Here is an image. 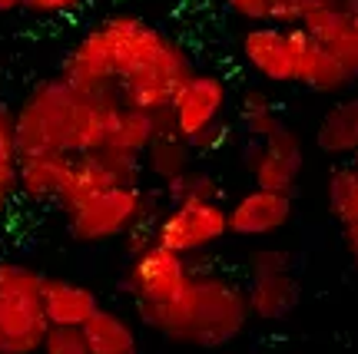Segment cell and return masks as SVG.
I'll use <instances>...</instances> for the list:
<instances>
[{"label": "cell", "mask_w": 358, "mask_h": 354, "mask_svg": "<svg viewBox=\"0 0 358 354\" xmlns=\"http://www.w3.org/2000/svg\"><path fill=\"white\" fill-rule=\"evenodd\" d=\"M192 57L140 13H110L66 50L60 76L83 93L116 96L129 110L166 113Z\"/></svg>", "instance_id": "6da1fadb"}, {"label": "cell", "mask_w": 358, "mask_h": 354, "mask_svg": "<svg viewBox=\"0 0 358 354\" xmlns=\"http://www.w3.org/2000/svg\"><path fill=\"white\" fill-rule=\"evenodd\" d=\"M239 123H243V129L249 133V140H262V136H268L275 126H282L285 119L279 116V110H275V103H272L268 93H262V89H245L243 103H239Z\"/></svg>", "instance_id": "7402d4cb"}, {"label": "cell", "mask_w": 358, "mask_h": 354, "mask_svg": "<svg viewBox=\"0 0 358 354\" xmlns=\"http://www.w3.org/2000/svg\"><path fill=\"white\" fill-rule=\"evenodd\" d=\"M143 169L156 179V182H173L179 179L182 172H189L192 169V146L182 136H176L173 129H163L153 142H150V149L143 152Z\"/></svg>", "instance_id": "ffe728a7"}, {"label": "cell", "mask_w": 358, "mask_h": 354, "mask_svg": "<svg viewBox=\"0 0 358 354\" xmlns=\"http://www.w3.org/2000/svg\"><path fill=\"white\" fill-rule=\"evenodd\" d=\"M249 315L256 321H285L299 308V281L289 265V252L275 245H259L249 255V281H245Z\"/></svg>", "instance_id": "ba28073f"}, {"label": "cell", "mask_w": 358, "mask_h": 354, "mask_svg": "<svg viewBox=\"0 0 358 354\" xmlns=\"http://www.w3.org/2000/svg\"><path fill=\"white\" fill-rule=\"evenodd\" d=\"M136 315L166 341L206 351L232 344L252 321L243 285L213 272H196L176 302L159 308H136Z\"/></svg>", "instance_id": "3957f363"}, {"label": "cell", "mask_w": 358, "mask_h": 354, "mask_svg": "<svg viewBox=\"0 0 358 354\" xmlns=\"http://www.w3.org/2000/svg\"><path fill=\"white\" fill-rule=\"evenodd\" d=\"M40 354H90V348L80 328H57V325H50L47 334H43Z\"/></svg>", "instance_id": "cb8c5ba5"}, {"label": "cell", "mask_w": 358, "mask_h": 354, "mask_svg": "<svg viewBox=\"0 0 358 354\" xmlns=\"http://www.w3.org/2000/svg\"><path fill=\"white\" fill-rule=\"evenodd\" d=\"M302 163H306L302 136L289 123L275 126L262 140H252L243 152V165L249 172V179H252V186L272 189V192H289V196L299 186Z\"/></svg>", "instance_id": "8fae6325"}, {"label": "cell", "mask_w": 358, "mask_h": 354, "mask_svg": "<svg viewBox=\"0 0 358 354\" xmlns=\"http://www.w3.org/2000/svg\"><path fill=\"white\" fill-rule=\"evenodd\" d=\"M166 199L169 202H222V182L206 169H189L179 179L166 182Z\"/></svg>", "instance_id": "603a6c76"}, {"label": "cell", "mask_w": 358, "mask_h": 354, "mask_svg": "<svg viewBox=\"0 0 358 354\" xmlns=\"http://www.w3.org/2000/svg\"><path fill=\"white\" fill-rule=\"evenodd\" d=\"M315 146L332 159H358V96L332 103L315 126Z\"/></svg>", "instance_id": "e0dca14e"}, {"label": "cell", "mask_w": 358, "mask_h": 354, "mask_svg": "<svg viewBox=\"0 0 358 354\" xmlns=\"http://www.w3.org/2000/svg\"><path fill=\"white\" fill-rule=\"evenodd\" d=\"M13 196H17V172H3L0 169V215L10 209Z\"/></svg>", "instance_id": "f546056e"}, {"label": "cell", "mask_w": 358, "mask_h": 354, "mask_svg": "<svg viewBox=\"0 0 358 354\" xmlns=\"http://www.w3.org/2000/svg\"><path fill=\"white\" fill-rule=\"evenodd\" d=\"M236 17H243L249 24H262L268 20V0H222Z\"/></svg>", "instance_id": "83f0119b"}, {"label": "cell", "mask_w": 358, "mask_h": 354, "mask_svg": "<svg viewBox=\"0 0 358 354\" xmlns=\"http://www.w3.org/2000/svg\"><path fill=\"white\" fill-rule=\"evenodd\" d=\"M123 103L116 96H93L57 73L40 80L13 113L17 156L30 152H66L83 156L110 142Z\"/></svg>", "instance_id": "7a4b0ae2"}, {"label": "cell", "mask_w": 358, "mask_h": 354, "mask_svg": "<svg viewBox=\"0 0 358 354\" xmlns=\"http://www.w3.org/2000/svg\"><path fill=\"white\" fill-rule=\"evenodd\" d=\"M80 331L87 338L90 354H136L140 351L136 325L127 315L113 311V308H103L100 304Z\"/></svg>", "instance_id": "ac0fdd59"}, {"label": "cell", "mask_w": 358, "mask_h": 354, "mask_svg": "<svg viewBox=\"0 0 358 354\" xmlns=\"http://www.w3.org/2000/svg\"><path fill=\"white\" fill-rule=\"evenodd\" d=\"M129 262H127V291L136 308H159L176 302L192 281V265L186 255H176L153 242L150 228L127 235Z\"/></svg>", "instance_id": "8992f818"}, {"label": "cell", "mask_w": 358, "mask_h": 354, "mask_svg": "<svg viewBox=\"0 0 358 354\" xmlns=\"http://www.w3.org/2000/svg\"><path fill=\"white\" fill-rule=\"evenodd\" d=\"M229 209V235L239 239H272L292 222V196L272 189H245L236 196Z\"/></svg>", "instance_id": "4fadbf2b"}, {"label": "cell", "mask_w": 358, "mask_h": 354, "mask_svg": "<svg viewBox=\"0 0 358 354\" xmlns=\"http://www.w3.org/2000/svg\"><path fill=\"white\" fill-rule=\"evenodd\" d=\"M312 3L315 0H268V24H285V27L302 24V17H306Z\"/></svg>", "instance_id": "484cf974"}, {"label": "cell", "mask_w": 358, "mask_h": 354, "mask_svg": "<svg viewBox=\"0 0 358 354\" xmlns=\"http://www.w3.org/2000/svg\"><path fill=\"white\" fill-rule=\"evenodd\" d=\"M24 0H0V13H10V10H20Z\"/></svg>", "instance_id": "1f68e13d"}, {"label": "cell", "mask_w": 358, "mask_h": 354, "mask_svg": "<svg viewBox=\"0 0 358 354\" xmlns=\"http://www.w3.org/2000/svg\"><path fill=\"white\" fill-rule=\"evenodd\" d=\"M156 215H159V202L153 199V192H146L140 182H129L73 205L66 212V232L73 242L100 245V242L133 235L140 228H153Z\"/></svg>", "instance_id": "277c9868"}, {"label": "cell", "mask_w": 358, "mask_h": 354, "mask_svg": "<svg viewBox=\"0 0 358 354\" xmlns=\"http://www.w3.org/2000/svg\"><path fill=\"white\" fill-rule=\"evenodd\" d=\"M100 308L96 291L73 279H43V311L47 325L57 328H83L90 315Z\"/></svg>", "instance_id": "2e32d148"}, {"label": "cell", "mask_w": 358, "mask_h": 354, "mask_svg": "<svg viewBox=\"0 0 358 354\" xmlns=\"http://www.w3.org/2000/svg\"><path fill=\"white\" fill-rule=\"evenodd\" d=\"M355 165H358V159H355Z\"/></svg>", "instance_id": "d6a6232c"}, {"label": "cell", "mask_w": 358, "mask_h": 354, "mask_svg": "<svg viewBox=\"0 0 358 354\" xmlns=\"http://www.w3.org/2000/svg\"><path fill=\"white\" fill-rule=\"evenodd\" d=\"M43 279L37 268L0 262V354H40L47 334Z\"/></svg>", "instance_id": "5b68a950"}, {"label": "cell", "mask_w": 358, "mask_h": 354, "mask_svg": "<svg viewBox=\"0 0 358 354\" xmlns=\"http://www.w3.org/2000/svg\"><path fill=\"white\" fill-rule=\"evenodd\" d=\"M342 245H345L348 258H352V265L358 268V222H355V226H345V228H342Z\"/></svg>", "instance_id": "4dcf8cb0"}, {"label": "cell", "mask_w": 358, "mask_h": 354, "mask_svg": "<svg viewBox=\"0 0 358 354\" xmlns=\"http://www.w3.org/2000/svg\"><path fill=\"white\" fill-rule=\"evenodd\" d=\"M306 30V27H302ZM358 76L348 70L338 53L329 50L322 40H315L306 30L302 37V53H299V87L312 89V93H322V96H338L345 93Z\"/></svg>", "instance_id": "5bb4252c"}, {"label": "cell", "mask_w": 358, "mask_h": 354, "mask_svg": "<svg viewBox=\"0 0 358 354\" xmlns=\"http://www.w3.org/2000/svg\"><path fill=\"white\" fill-rule=\"evenodd\" d=\"M0 169L17 172V129H13V113L0 100Z\"/></svg>", "instance_id": "d4e9b609"}, {"label": "cell", "mask_w": 358, "mask_h": 354, "mask_svg": "<svg viewBox=\"0 0 358 354\" xmlns=\"http://www.w3.org/2000/svg\"><path fill=\"white\" fill-rule=\"evenodd\" d=\"M226 140H229V126H226V119H222L219 126L203 133L199 140H192V152H213V149H219V146H226Z\"/></svg>", "instance_id": "f1b7e54d"}, {"label": "cell", "mask_w": 358, "mask_h": 354, "mask_svg": "<svg viewBox=\"0 0 358 354\" xmlns=\"http://www.w3.org/2000/svg\"><path fill=\"white\" fill-rule=\"evenodd\" d=\"M143 176V159L127 156V152H113V149H96V152H83L70 159V172H66L64 192L57 205L70 212L73 205L87 202L100 192L113 189V186H129V182H140Z\"/></svg>", "instance_id": "7c38bea8"}, {"label": "cell", "mask_w": 358, "mask_h": 354, "mask_svg": "<svg viewBox=\"0 0 358 354\" xmlns=\"http://www.w3.org/2000/svg\"><path fill=\"white\" fill-rule=\"evenodd\" d=\"M163 129H173L166 113H146V110H129V106H123V113H120L113 133H110V142H106L103 149L127 152V156L143 159V152L150 149V142H153Z\"/></svg>", "instance_id": "d6986e66"}, {"label": "cell", "mask_w": 358, "mask_h": 354, "mask_svg": "<svg viewBox=\"0 0 358 354\" xmlns=\"http://www.w3.org/2000/svg\"><path fill=\"white\" fill-rule=\"evenodd\" d=\"M306 30L295 24H252L239 37V53L245 66L268 83H299V53Z\"/></svg>", "instance_id": "30bf717a"}, {"label": "cell", "mask_w": 358, "mask_h": 354, "mask_svg": "<svg viewBox=\"0 0 358 354\" xmlns=\"http://www.w3.org/2000/svg\"><path fill=\"white\" fill-rule=\"evenodd\" d=\"M87 0H24L27 13H37V17H64V13L80 10Z\"/></svg>", "instance_id": "4316f807"}, {"label": "cell", "mask_w": 358, "mask_h": 354, "mask_svg": "<svg viewBox=\"0 0 358 354\" xmlns=\"http://www.w3.org/2000/svg\"><path fill=\"white\" fill-rule=\"evenodd\" d=\"M325 205L338 226H355L358 222V165H335L325 182Z\"/></svg>", "instance_id": "44dd1931"}, {"label": "cell", "mask_w": 358, "mask_h": 354, "mask_svg": "<svg viewBox=\"0 0 358 354\" xmlns=\"http://www.w3.org/2000/svg\"><path fill=\"white\" fill-rule=\"evenodd\" d=\"M229 106V87L226 80L213 70H192L182 83L176 87L173 100L166 106L169 126L176 136L192 146V140H199L203 133L222 123Z\"/></svg>", "instance_id": "9c48e42d"}, {"label": "cell", "mask_w": 358, "mask_h": 354, "mask_svg": "<svg viewBox=\"0 0 358 354\" xmlns=\"http://www.w3.org/2000/svg\"><path fill=\"white\" fill-rule=\"evenodd\" d=\"M66 152H30L17 156V192L30 202H57L70 172Z\"/></svg>", "instance_id": "9a60e30c"}, {"label": "cell", "mask_w": 358, "mask_h": 354, "mask_svg": "<svg viewBox=\"0 0 358 354\" xmlns=\"http://www.w3.org/2000/svg\"><path fill=\"white\" fill-rule=\"evenodd\" d=\"M150 232L163 249L189 258L229 235V209L226 202H169Z\"/></svg>", "instance_id": "52a82bcc"}]
</instances>
